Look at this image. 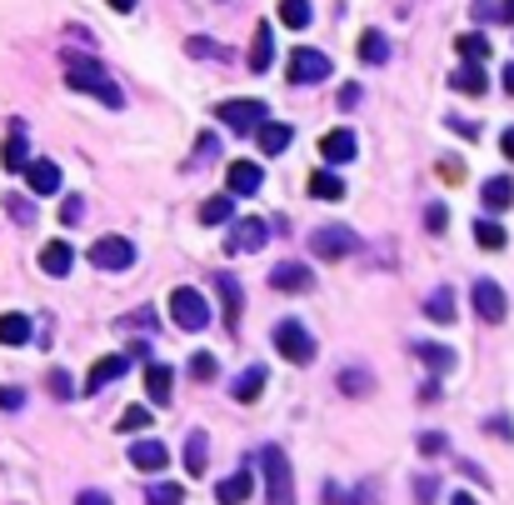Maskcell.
Here are the masks:
<instances>
[{
    "label": "cell",
    "instance_id": "obj_1",
    "mask_svg": "<svg viewBox=\"0 0 514 505\" xmlns=\"http://www.w3.org/2000/svg\"><path fill=\"white\" fill-rule=\"evenodd\" d=\"M65 86L70 90H90L101 105H110V111H120L126 105V95H120V86L110 80V70H105L101 61H90V55H65Z\"/></svg>",
    "mask_w": 514,
    "mask_h": 505
},
{
    "label": "cell",
    "instance_id": "obj_2",
    "mask_svg": "<svg viewBox=\"0 0 514 505\" xmlns=\"http://www.w3.org/2000/svg\"><path fill=\"white\" fill-rule=\"evenodd\" d=\"M260 470H265L270 505H295V480H290V460H285L280 445H265V451H260Z\"/></svg>",
    "mask_w": 514,
    "mask_h": 505
},
{
    "label": "cell",
    "instance_id": "obj_3",
    "mask_svg": "<svg viewBox=\"0 0 514 505\" xmlns=\"http://www.w3.org/2000/svg\"><path fill=\"white\" fill-rule=\"evenodd\" d=\"M170 320H175L180 330H205L210 326V305H205L200 291L175 286V291H170Z\"/></svg>",
    "mask_w": 514,
    "mask_h": 505
},
{
    "label": "cell",
    "instance_id": "obj_4",
    "mask_svg": "<svg viewBox=\"0 0 514 505\" xmlns=\"http://www.w3.org/2000/svg\"><path fill=\"white\" fill-rule=\"evenodd\" d=\"M275 351L285 355L290 366H310L314 360V335L300 326V320H280L275 326Z\"/></svg>",
    "mask_w": 514,
    "mask_h": 505
},
{
    "label": "cell",
    "instance_id": "obj_5",
    "mask_svg": "<svg viewBox=\"0 0 514 505\" xmlns=\"http://www.w3.org/2000/svg\"><path fill=\"white\" fill-rule=\"evenodd\" d=\"M355 245H360V236H355L350 226H320V230H310V251L320 255V261H345Z\"/></svg>",
    "mask_w": 514,
    "mask_h": 505
},
{
    "label": "cell",
    "instance_id": "obj_6",
    "mask_svg": "<svg viewBox=\"0 0 514 505\" xmlns=\"http://www.w3.org/2000/svg\"><path fill=\"white\" fill-rule=\"evenodd\" d=\"M90 266L95 270H130L135 266V245L126 236H101L90 245Z\"/></svg>",
    "mask_w": 514,
    "mask_h": 505
},
{
    "label": "cell",
    "instance_id": "obj_7",
    "mask_svg": "<svg viewBox=\"0 0 514 505\" xmlns=\"http://www.w3.org/2000/svg\"><path fill=\"white\" fill-rule=\"evenodd\" d=\"M330 76V55L325 51H295L290 55V86H320Z\"/></svg>",
    "mask_w": 514,
    "mask_h": 505
},
{
    "label": "cell",
    "instance_id": "obj_8",
    "mask_svg": "<svg viewBox=\"0 0 514 505\" xmlns=\"http://www.w3.org/2000/svg\"><path fill=\"white\" fill-rule=\"evenodd\" d=\"M220 120H225L235 136H245V130H255L265 120V101H225L220 105Z\"/></svg>",
    "mask_w": 514,
    "mask_h": 505
},
{
    "label": "cell",
    "instance_id": "obj_9",
    "mask_svg": "<svg viewBox=\"0 0 514 505\" xmlns=\"http://www.w3.org/2000/svg\"><path fill=\"white\" fill-rule=\"evenodd\" d=\"M475 310H479V320L500 326V320L510 316V301H504V291L494 280H475Z\"/></svg>",
    "mask_w": 514,
    "mask_h": 505
},
{
    "label": "cell",
    "instance_id": "obj_10",
    "mask_svg": "<svg viewBox=\"0 0 514 505\" xmlns=\"http://www.w3.org/2000/svg\"><path fill=\"white\" fill-rule=\"evenodd\" d=\"M265 240H270V226H265V220H240V226L225 236V251H230V255L265 251Z\"/></svg>",
    "mask_w": 514,
    "mask_h": 505
},
{
    "label": "cell",
    "instance_id": "obj_11",
    "mask_svg": "<svg viewBox=\"0 0 514 505\" xmlns=\"http://www.w3.org/2000/svg\"><path fill=\"white\" fill-rule=\"evenodd\" d=\"M130 370V355H101L95 366H90V376H86V391H105L110 380H120Z\"/></svg>",
    "mask_w": 514,
    "mask_h": 505
},
{
    "label": "cell",
    "instance_id": "obj_12",
    "mask_svg": "<svg viewBox=\"0 0 514 505\" xmlns=\"http://www.w3.org/2000/svg\"><path fill=\"white\" fill-rule=\"evenodd\" d=\"M270 286H275V291H285V295H300V291H310V286H314V276H310L305 266H295V261H285V266L270 270Z\"/></svg>",
    "mask_w": 514,
    "mask_h": 505
},
{
    "label": "cell",
    "instance_id": "obj_13",
    "mask_svg": "<svg viewBox=\"0 0 514 505\" xmlns=\"http://www.w3.org/2000/svg\"><path fill=\"white\" fill-rule=\"evenodd\" d=\"M26 186L36 195H55L61 190V165L55 161H26Z\"/></svg>",
    "mask_w": 514,
    "mask_h": 505
},
{
    "label": "cell",
    "instance_id": "obj_14",
    "mask_svg": "<svg viewBox=\"0 0 514 505\" xmlns=\"http://www.w3.org/2000/svg\"><path fill=\"white\" fill-rule=\"evenodd\" d=\"M265 385H270V370H265V366H250L245 376L235 380V385H230V395H235L240 405H255V401L265 395Z\"/></svg>",
    "mask_w": 514,
    "mask_h": 505
},
{
    "label": "cell",
    "instance_id": "obj_15",
    "mask_svg": "<svg viewBox=\"0 0 514 505\" xmlns=\"http://www.w3.org/2000/svg\"><path fill=\"white\" fill-rule=\"evenodd\" d=\"M250 491H255V476H250V470H235L230 480L215 485V501H220V505H245V501H250Z\"/></svg>",
    "mask_w": 514,
    "mask_h": 505
},
{
    "label": "cell",
    "instance_id": "obj_16",
    "mask_svg": "<svg viewBox=\"0 0 514 505\" xmlns=\"http://www.w3.org/2000/svg\"><path fill=\"white\" fill-rule=\"evenodd\" d=\"M225 186L235 190V195H255V190L265 186V176H260V165L255 161H235L230 165V176H225Z\"/></svg>",
    "mask_w": 514,
    "mask_h": 505
},
{
    "label": "cell",
    "instance_id": "obj_17",
    "mask_svg": "<svg viewBox=\"0 0 514 505\" xmlns=\"http://www.w3.org/2000/svg\"><path fill=\"white\" fill-rule=\"evenodd\" d=\"M255 136H260V151H265V155H285V145L295 140V130L280 126V120H260V126H255Z\"/></svg>",
    "mask_w": 514,
    "mask_h": 505
},
{
    "label": "cell",
    "instance_id": "obj_18",
    "mask_svg": "<svg viewBox=\"0 0 514 505\" xmlns=\"http://www.w3.org/2000/svg\"><path fill=\"white\" fill-rule=\"evenodd\" d=\"M205 466H210V435H205V430H190L185 435V470L190 476H205Z\"/></svg>",
    "mask_w": 514,
    "mask_h": 505
},
{
    "label": "cell",
    "instance_id": "obj_19",
    "mask_svg": "<svg viewBox=\"0 0 514 505\" xmlns=\"http://www.w3.org/2000/svg\"><path fill=\"white\" fill-rule=\"evenodd\" d=\"M70 266H76V251H70L65 240H51V245L40 251V270H45V276H65Z\"/></svg>",
    "mask_w": 514,
    "mask_h": 505
},
{
    "label": "cell",
    "instance_id": "obj_20",
    "mask_svg": "<svg viewBox=\"0 0 514 505\" xmlns=\"http://www.w3.org/2000/svg\"><path fill=\"white\" fill-rule=\"evenodd\" d=\"M170 385H175V370L170 366H145V391H151V401L155 405H170Z\"/></svg>",
    "mask_w": 514,
    "mask_h": 505
},
{
    "label": "cell",
    "instance_id": "obj_21",
    "mask_svg": "<svg viewBox=\"0 0 514 505\" xmlns=\"http://www.w3.org/2000/svg\"><path fill=\"white\" fill-rule=\"evenodd\" d=\"M270 61H275V36H270V26H260V30H255V40H250V70H255V76H265Z\"/></svg>",
    "mask_w": 514,
    "mask_h": 505
},
{
    "label": "cell",
    "instance_id": "obj_22",
    "mask_svg": "<svg viewBox=\"0 0 514 505\" xmlns=\"http://www.w3.org/2000/svg\"><path fill=\"white\" fill-rule=\"evenodd\" d=\"M320 155H325L330 165H339V161H355V136H350V130H330V136L320 140Z\"/></svg>",
    "mask_w": 514,
    "mask_h": 505
},
{
    "label": "cell",
    "instance_id": "obj_23",
    "mask_svg": "<svg viewBox=\"0 0 514 505\" xmlns=\"http://www.w3.org/2000/svg\"><path fill=\"white\" fill-rule=\"evenodd\" d=\"M26 126H20V120H15L11 126V140H5V151H0V165H5V170H26Z\"/></svg>",
    "mask_w": 514,
    "mask_h": 505
},
{
    "label": "cell",
    "instance_id": "obj_24",
    "mask_svg": "<svg viewBox=\"0 0 514 505\" xmlns=\"http://www.w3.org/2000/svg\"><path fill=\"white\" fill-rule=\"evenodd\" d=\"M485 211H510L514 205V180L510 176H494V180H485Z\"/></svg>",
    "mask_w": 514,
    "mask_h": 505
},
{
    "label": "cell",
    "instance_id": "obj_25",
    "mask_svg": "<svg viewBox=\"0 0 514 505\" xmlns=\"http://www.w3.org/2000/svg\"><path fill=\"white\" fill-rule=\"evenodd\" d=\"M165 460H170V455H165L160 441H135V445H130V466H135V470H160Z\"/></svg>",
    "mask_w": 514,
    "mask_h": 505
},
{
    "label": "cell",
    "instance_id": "obj_26",
    "mask_svg": "<svg viewBox=\"0 0 514 505\" xmlns=\"http://www.w3.org/2000/svg\"><path fill=\"white\" fill-rule=\"evenodd\" d=\"M26 341H30V316L5 310V316H0V345H26Z\"/></svg>",
    "mask_w": 514,
    "mask_h": 505
},
{
    "label": "cell",
    "instance_id": "obj_27",
    "mask_svg": "<svg viewBox=\"0 0 514 505\" xmlns=\"http://www.w3.org/2000/svg\"><path fill=\"white\" fill-rule=\"evenodd\" d=\"M425 316L435 320V326H450V320H454V291H450V286H439V291L425 301Z\"/></svg>",
    "mask_w": 514,
    "mask_h": 505
},
{
    "label": "cell",
    "instance_id": "obj_28",
    "mask_svg": "<svg viewBox=\"0 0 514 505\" xmlns=\"http://www.w3.org/2000/svg\"><path fill=\"white\" fill-rule=\"evenodd\" d=\"M310 195H314V201H339V195H345V180H339L335 170H314V176H310Z\"/></svg>",
    "mask_w": 514,
    "mask_h": 505
},
{
    "label": "cell",
    "instance_id": "obj_29",
    "mask_svg": "<svg viewBox=\"0 0 514 505\" xmlns=\"http://www.w3.org/2000/svg\"><path fill=\"white\" fill-rule=\"evenodd\" d=\"M450 86H454V90H464V95H485L489 80H485V70H479V65L469 61V65H460V70L450 76Z\"/></svg>",
    "mask_w": 514,
    "mask_h": 505
},
{
    "label": "cell",
    "instance_id": "obj_30",
    "mask_svg": "<svg viewBox=\"0 0 514 505\" xmlns=\"http://www.w3.org/2000/svg\"><path fill=\"white\" fill-rule=\"evenodd\" d=\"M280 21H285L290 30H305L314 21V5L310 0H280Z\"/></svg>",
    "mask_w": 514,
    "mask_h": 505
},
{
    "label": "cell",
    "instance_id": "obj_31",
    "mask_svg": "<svg viewBox=\"0 0 514 505\" xmlns=\"http://www.w3.org/2000/svg\"><path fill=\"white\" fill-rule=\"evenodd\" d=\"M360 61L364 65H385L389 61V40L379 36V30H364L360 36Z\"/></svg>",
    "mask_w": 514,
    "mask_h": 505
},
{
    "label": "cell",
    "instance_id": "obj_32",
    "mask_svg": "<svg viewBox=\"0 0 514 505\" xmlns=\"http://www.w3.org/2000/svg\"><path fill=\"white\" fill-rule=\"evenodd\" d=\"M339 391H345V395H370V391H375V376H370V370H360V366L339 370Z\"/></svg>",
    "mask_w": 514,
    "mask_h": 505
},
{
    "label": "cell",
    "instance_id": "obj_33",
    "mask_svg": "<svg viewBox=\"0 0 514 505\" xmlns=\"http://www.w3.org/2000/svg\"><path fill=\"white\" fill-rule=\"evenodd\" d=\"M215 291H220V301H225V316L235 320L240 316V280L225 276V270H215Z\"/></svg>",
    "mask_w": 514,
    "mask_h": 505
},
{
    "label": "cell",
    "instance_id": "obj_34",
    "mask_svg": "<svg viewBox=\"0 0 514 505\" xmlns=\"http://www.w3.org/2000/svg\"><path fill=\"white\" fill-rule=\"evenodd\" d=\"M420 360H425L435 376H445V370H454V351L450 345H420Z\"/></svg>",
    "mask_w": 514,
    "mask_h": 505
},
{
    "label": "cell",
    "instance_id": "obj_35",
    "mask_svg": "<svg viewBox=\"0 0 514 505\" xmlns=\"http://www.w3.org/2000/svg\"><path fill=\"white\" fill-rule=\"evenodd\" d=\"M230 215H235L230 195H210V201L200 205V220H205V226H220V220H230Z\"/></svg>",
    "mask_w": 514,
    "mask_h": 505
},
{
    "label": "cell",
    "instance_id": "obj_36",
    "mask_svg": "<svg viewBox=\"0 0 514 505\" xmlns=\"http://www.w3.org/2000/svg\"><path fill=\"white\" fill-rule=\"evenodd\" d=\"M185 51H190V55H200V61H230L225 46H215V40H205V36H190V40H185Z\"/></svg>",
    "mask_w": 514,
    "mask_h": 505
},
{
    "label": "cell",
    "instance_id": "obj_37",
    "mask_svg": "<svg viewBox=\"0 0 514 505\" xmlns=\"http://www.w3.org/2000/svg\"><path fill=\"white\" fill-rule=\"evenodd\" d=\"M145 505H185V491L165 480V485H151V491H145Z\"/></svg>",
    "mask_w": 514,
    "mask_h": 505
},
{
    "label": "cell",
    "instance_id": "obj_38",
    "mask_svg": "<svg viewBox=\"0 0 514 505\" xmlns=\"http://www.w3.org/2000/svg\"><path fill=\"white\" fill-rule=\"evenodd\" d=\"M475 240L485 245V251H500V245H504V226H500V220H479V226H475Z\"/></svg>",
    "mask_w": 514,
    "mask_h": 505
},
{
    "label": "cell",
    "instance_id": "obj_39",
    "mask_svg": "<svg viewBox=\"0 0 514 505\" xmlns=\"http://www.w3.org/2000/svg\"><path fill=\"white\" fill-rule=\"evenodd\" d=\"M454 46H460V55H469V61H485V55H489V40L485 36H460Z\"/></svg>",
    "mask_w": 514,
    "mask_h": 505
},
{
    "label": "cell",
    "instance_id": "obj_40",
    "mask_svg": "<svg viewBox=\"0 0 514 505\" xmlns=\"http://www.w3.org/2000/svg\"><path fill=\"white\" fill-rule=\"evenodd\" d=\"M215 370H220V360H215L210 351H200L195 360H190V376H195V380H215Z\"/></svg>",
    "mask_w": 514,
    "mask_h": 505
},
{
    "label": "cell",
    "instance_id": "obj_41",
    "mask_svg": "<svg viewBox=\"0 0 514 505\" xmlns=\"http://www.w3.org/2000/svg\"><path fill=\"white\" fill-rule=\"evenodd\" d=\"M435 495H439V476H414V501L435 505Z\"/></svg>",
    "mask_w": 514,
    "mask_h": 505
},
{
    "label": "cell",
    "instance_id": "obj_42",
    "mask_svg": "<svg viewBox=\"0 0 514 505\" xmlns=\"http://www.w3.org/2000/svg\"><path fill=\"white\" fill-rule=\"evenodd\" d=\"M120 430H151V410H145V405H130L126 416H120Z\"/></svg>",
    "mask_w": 514,
    "mask_h": 505
},
{
    "label": "cell",
    "instance_id": "obj_43",
    "mask_svg": "<svg viewBox=\"0 0 514 505\" xmlns=\"http://www.w3.org/2000/svg\"><path fill=\"white\" fill-rule=\"evenodd\" d=\"M445 220H450V211H445V205H429V211H425V226H429V236H445Z\"/></svg>",
    "mask_w": 514,
    "mask_h": 505
},
{
    "label": "cell",
    "instance_id": "obj_44",
    "mask_svg": "<svg viewBox=\"0 0 514 505\" xmlns=\"http://www.w3.org/2000/svg\"><path fill=\"white\" fill-rule=\"evenodd\" d=\"M80 215H86V201H80V195H70V201L61 205V226H76Z\"/></svg>",
    "mask_w": 514,
    "mask_h": 505
},
{
    "label": "cell",
    "instance_id": "obj_45",
    "mask_svg": "<svg viewBox=\"0 0 514 505\" xmlns=\"http://www.w3.org/2000/svg\"><path fill=\"white\" fill-rule=\"evenodd\" d=\"M51 391L61 395V401H70V395H76V385H70V376H65V370H51Z\"/></svg>",
    "mask_w": 514,
    "mask_h": 505
},
{
    "label": "cell",
    "instance_id": "obj_46",
    "mask_svg": "<svg viewBox=\"0 0 514 505\" xmlns=\"http://www.w3.org/2000/svg\"><path fill=\"white\" fill-rule=\"evenodd\" d=\"M5 205H11V215H15V220H20V226H36V211H30L26 201H15V195H11V201H5Z\"/></svg>",
    "mask_w": 514,
    "mask_h": 505
},
{
    "label": "cell",
    "instance_id": "obj_47",
    "mask_svg": "<svg viewBox=\"0 0 514 505\" xmlns=\"http://www.w3.org/2000/svg\"><path fill=\"white\" fill-rule=\"evenodd\" d=\"M420 451H425V455H439V451H445V435H439V430H425V435H420Z\"/></svg>",
    "mask_w": 514,
    "mask_h": 505
},
{
    "label": "cell",
    "instance_id": "obj_48",
    "mask_svg": "<svg viewBox=\"0 0 514 505\" xmlns=\"http://www.w3.org/2000/svg\"><path fill=\"white\" fill-rule=\"evenodd\" d=\"M20 405H26V395L11 391V385H0V410H20Z\"/></svg>",
    "mask_w": 514,
    "mask_h": 505
},
{
    "label": "cell",
    "instance_id": "obj_49",
    "mask_svg": "<svg viewBox=\"0 0 514 505\" xmlns=\"http://www.w3.org/2000/svg\"><path fill=\"white\" fill-rule=\"evenodd\" d=\"M215 161V136H200V145H195V165Z\"/></svg>",
    "mask_w": 514,
    "mask_h": 505
},
{
    "label": "cell",
    "instance_id": "obj_50",
    "mask_svg": "<svg viewBox=\"0 0 514 505\" xmlns=\"http://www.w3.org/2000/svg\"><path fill=\"white\" fill-rule=\"evenodd\" d=\"M325 501H330V505H355V491H339V485H325Z\"/></svg>",
    "mask_w": 514,
    "mask_h": 505
},
{
    "label": "cell",
    "instance_id": "obj_51",
    "mask_svg": "<svg viewBox=\"0 0 514 505\" xmlns=\"http://www.w3.org/2000/svg\"><path fill=\"white\" fill-rule=\"evenodd\" d=\"M76 505H110V495H105V491H80Z\"/></svg>",
    "mask_w": 514,
    "mask_h": 505
},
{
    "label": "cell",
    "instance_id": "obj_52",
    "mask_svg": "<svg viewBox=\"0 0 514 505\" xmlns=\"http://www.w3.org/2000/svg\"><path fill=\"white\" fill-rule=\"evenodd\" d=\"M345 105H360V86H339V111Z\"/></svg>",
    "mask_w": 514,
    "mask_h": 505
},
{
    "label": "cell",
    "instance_id": "obj_53",
    "mask_svg": "<svg viewBox=\"0 0 514 505\" xmlns=\"http://www.w3.org/2000/svg\"><path fill=\"white\" fill-rule=\"evenodd\" d=\"M500 21H504V26H514V0H500Z\"/></svg>",
    "mask_w": 514,
    "mask_h": 505
},
{
    "label": "cell",
    "instance_id": "obj_54",
    "mask_svg": "<svg viewBox=\"0 0 514 505\" xmlns=\"http://www.w3.org/2000/svg\"><path fill=\"white\" fill-rule=\"evenodd\" d=\"M500 145H504V155H510V161H514V126L504 130V140H500Z\"/></svg>",
    "mask_w": 514,
    "mask_h": 505
},
{
    "label": "cell",
    "instance_id": "obj_55",
    "mask_svg": "<svg viewBox=\"0 0 514 505\" xmlns=\"http://www.w3.org/2000/svg\"><path fill=\"white\" fill-rule=\"evenodd\" d=\"M504 90L514 95V65H504Z\"/></svg>",
    "mask_w": 514,
    "mask_h": 505
},
{
    "label": "cell",
    "instance_id": "obj_56",
    "mask_svg": "<svg viewBox=\"0 0 514 505\" xmlns=\"http://www.w3.org/2000/svg\"><path fill=\"white\" fill-rule=\"evenodd\" d=\"M450 505H479V501H475V495H464V491H460V495H454V501H450Z\"/></svg>",
    "mask_w": 514,
    "mask_h": 505
},
{
    "label": "cell",
    "instance_id": "obj_57",
    "mask_svg": "<svg viewBox=\"0 0 514 505\" xmlns=\"http://www.w3.org/2000/svg\"><path fill=\"white\" fill-rule=\"evenodd\" d=\"M115 11H135V0H110Z\"/></svg>",
    "mask_w": 514,
    "mask_h": 505
}]
</instances>
